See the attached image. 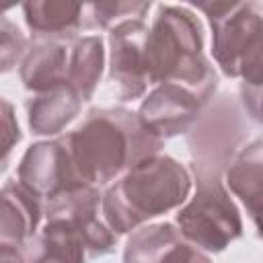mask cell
I'll return each instance as SVG.
<instances>
[{"mask_svg":"<svg viewBox=\"0 0 263 263\" xmlns=\"http://www.w3.org/2000/svg\"><path fill=\"white\" fill-rule=\"evenodd\" d=\"M64 142L78 181L90 187L115 181L134 164L160 154L164 144L125 107L90 109Z\"/></svg>","mask_w":263,"mask_h":263,"instance_id":"6da1fadb","label":"cell"},{"mask_svg":"<svg viewBox=\"0 0 263 263\" xmlns=\"http://www.w3.org/2000/svg\"><path fill=\"white\" fill-rule=\"evenodd\" d=\"M146 74L150 84H177L208 105L218 74L203 53V29L187 6L160 4L146 35Z\"/></svg>","mask_w":263,"mask_h":263,"instance_id":"7a4b0ae2","label":"cell"},{"mask_svg":"<svg viewBox=\"0 0 263 263\" xmlns=\"http://www.w3.org/2000/svg\"><path fill=\"white\" fill-rule=\"evenodd\" d=\"M191 173L166 154H154L123 175L101 195L103 222L115 234H127L148 220L181 208L191 193Z\"/></svg>","mask_w":263,"mask_h":263,"instance_id":"3957f363","label":"cell"},{"mask_svg":"<svg viewBox=\"0 0 263 263\" xmlns=\"http://www.w3.org/2000/svg\"><path fill=\"white\" fill-rule=\"evenodd\" d=\"M212 27V53L220 70L242 84L261 86L263 10L249 2H197Z\"/></svg>","mask_w":263,"mask_h":263,"instance_id":"277c9868","label":"cell"},{"mask_svg":"<svg viewBox=\"0 0 263 263\" xmlns=\"http://www.w3.org/2000/svg\"><path fill=\"white\" fill-rule=\"evenodd\" d=\"M195 191L177 212V228L203 253H220L242 234V218L222 175L193 166Z\"/></svg>","mask_w":263,"mask_h":263,"instance_id":"5b68a950","label":"cell"},{"mask_svg":"<svg viewBox=\"0 0 263 263\" xmlns=\"http://www.w3.org/2000/svg\"><path fill=\"white\" fill-rule=\"evenodd\" d=\"M146 35L142 18H127L109 29V84L119 101H134L148 88L146 74Z\"/></svg>","mask_w":263,"mask_h":263,"instance_id":"8992f818","label":"cell"},{"mask_svg":"<svg viewBox=\"0 0 263 263\" xmlns=\"http://www.w3.org/2000/svg\"><path fill=\"white\" fill-rule=\"evenodd\" d=\"M16 179L45 201L82 185L76 177L64 136L31 144L18 162Z\"/></svg>","mask_w":263,"mask_h":263,"instance_id":"52a82bcc","label":"cell"},{"mask_svg":"<svg viewBox=\"0 0 263 263\" xmlns=\"http://www.w3.org/2000/svg\"><path fill=\"white\" fill-rule=\"evenodd\" d=\"M203 103L191 90L177 84H156L138 109L140 121L162 142L187 134L203 111Z\"/></svg>","mask_w":263,"mask_h":263,"instance_id":"ba28073f","label":"cell"},{"mask_svg":"<svg viewBox=\"0 0 263 263\" xmlns=\"http://www.w3.org/2000/svg\"><path fill=\"white\" fill-rule=\"evenodd\" d=\"M123 263H212L208 253L193 247L171 222L136 228L123 249Z\"/></svg>","mask_w":263,"mask_h":263,"instance_id":"9c48e42d","label":"cell"},{"mask_svg":"<svg viewBox=\"0 0 263 263\" xmlns=\"http://www.w3.org/2000/svg\"><path fill=\"white\" fill-rule=\"evenodd\" d=\"M41 220V199L18 179L4 183L0 189V245L25 247L39 230Z\"/></svg>","mask_w":263,"mask_h":263,"instance_id":"30bf717a","label":"cell"},{"mask_svg":"<svg viewBox=\"0 0 263 263\" xmlns=\"http://www.w3.org/2000/svg\"><path fill=\"white\" fill-rule=\"evenodd\" d=\"M70 41L33 39L18 64V76L27 90L41 92L66 82Z\"/></svg>","mask_w":263,"mask_h":263,"instance_id":"8fae6325","label":"cell"},{"mask_svg":"<svg viewBox=\"0 0 263 263\" xmlns=\"http://www.w3.org/2000/svg\"><path fill=\"white\" fill-rule=\"evenodd\" d=\"M82 101L68 82L33 92L25 103L29 129L35 136H58L76 119Z\"/></svg>","mask_w":263,"mask_h":263,"instance_id":"7c38bea8","label":"cell"},{"mask_svg":"<svg viewBox=\"0 0 263 263\" xmlns=\"http://www.w3.org/2000/svg\"><path fill=\"white\" fill-rule=\"evenodd\" d=\"M224 187L232 191L242 205L247 208L255 226L259 224L261 214V193H263V142L261 138H253L247 142L224 168Z\"/></svg>","mask_w":263,"mask_h":263,"instance_id":"4fadbf2b","label":"cell"},{"mask_svg":"<svg viewBox=\"0 0 263 263\" xmlns=\"http://www.w3.org/2000/svg\"><path fill=\"white\" fill-rule=\"evenodd\" d=\"M27 263H86L84 234L62 222H41L33 238L23 247Z\"/></svg>","mask_w":263,"mask_h":263,"instance_id":"5bb4252c","label":"cell"},{"mask_svg":"<svg viewBox=\"0 0 263 263\" xmlns=\"http://www.w3.org/2000/svg\"><path fill=\"white\" fill-rule=\"evenodd\" d=\"M23 14L33 39L70 41L82 29V4L70 0H31L23 4Z\"/></svg>","mask_w":263,"mask_h":263,"instance_id":"9a60e30c","label":"cell"},{"mask_svg":"<svg viewBox=\"0 0 263 263\" xmlns=\"http://www.w3.org/2000/svg\"><path fill=\"white\" fill-rule=\"evenodd\" d=\"M105 70V41L101 35H84L70 41L66 82L80 101H90Z\"/></svg>","mask_w":263,"mask_h":263,"instance_id":"2e32d148","label":"cell"},{"mask_svg":"<svg viewBox=\"0 0 263 263\" xmlns=\"http://www.w3.org/2000/svg\"><path fill=\"white\" fill-rule=\"evenodd\" d=\"M150 2H90L82 4V29H111L127 18H146Z\"/></svg>","mask_w":263,"mask_h":263,"instance_id":"e0dca14e","label":"cell"},{"mask_svg":"<svg viewBox=\"0 0 263 263\" xmlns=\"http://www.w3.org/2000/svg\"><path fill=\"white\" fill-rule=\"evenodd\" d=\"M27 47L29 39L18 29V25L0 12V74H6L21 64Z\"/></svg>","mask_w":263,"mask_h":263,"instance_id":"ac0fdd59","label":"cell"},{"mask_svg":"<svg viewBox=\"0 0 263 263\" xmlns=\"http://www.w3.org/2000/svg\"><path fill=\"white\" fill-rule=\"evenodd\" d=\"M21 127L14 115V107L0 97V164L4 166L8 154L12 152V148L21 142Z\"/></svg>","mask_w":263,"mask_h":263,"instance_id":"d6986e66","label":"cell"},{"mask_svg":"<svg viewBox=\"0 0 263 263\" xmlns=\"http://www.w3.org/2000/svg\"><path fill=\"white\" fill-rule=\"evenodd\" d=\"M240 101H242L247 115H251V119L259 123L261 121V86L242 84L240 86Z\"/></svg>","mask_w":263,"mask_h":263,"instance_id":"ffe728a7","label":"cell"},{"mask_svg":"<svg viewBox=\"0 0 263 263\" xmlns=\"http://www.w3.org/2000/svg\"><path fill=\"white\" fill-rule=\"evenodd\" d=\"M0 263H27L23 247L0 245Z\"/></svg>","mask_w":263,"mask_h":263,"instance_id":"44dd1931","label":"cell"},{"mask_svg":"<svg viewBox=\"0 0 263 263\" xmlns=\"http://www.w3.org/2000/svg\"><path fill=\"white\" fill-rule=\"evenodd\" d=\"M2 168H4V166H2V164H0V171H2Z\"/></svg>","mask_w":263,"mask_h":263,"instance_id":"7402d4cb","label":"cell"}]
</instances>
